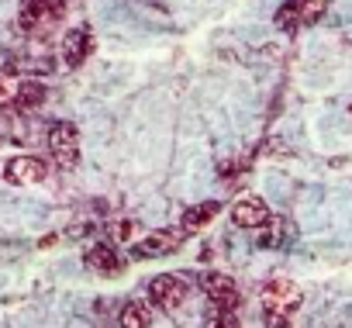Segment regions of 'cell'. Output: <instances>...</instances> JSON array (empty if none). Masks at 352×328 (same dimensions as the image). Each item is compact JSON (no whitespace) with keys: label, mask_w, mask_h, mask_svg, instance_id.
I'll return each mask as SVG.
<instances>
[{"label":"cell","mask_w":352,"mask_h":328,"mask_svg":"<svg viewBox=\"0 0 352 328\" xmlns=\"http://www.w3.org/2000/svg\"><path fill=\"white\" fill-rule=\"evenodd\" d=\"M14 97H18V83H14V76H11V69L0 76V107H8V104H14Z\"/></svg>","instance_id":"9a60e30c"},{"label":"cell","mask_w":352,"mask_h":328,"mask_svg":"<svg viewBox=\"0 0 352 328\" xmlns=\"http://www.w3.org/2000/svg\"><path fill=\"white\" fill-rule=\"evenodd\" d=\"M187 294H190L187 280H184V276H173V273L155 276V280H152V287H148L152 304H155V307H162V311H176V307H180V304L187 300Z\"/></svg>","instance_id":"3957f363"},{"label":"cell","mask_w":352,"mask_h":328,"mask_svg":"<svg viewBox=\"0 0 352 328\" xmlns=\"http://www.w3.org/2000/svg\"><path fill=\"white\" fill-rule=\"evenodd\" d=\"M287 232H290V225H287L283 218H270V221L259 228V245H270V249H276V245L287 239Z\"/></svg>","instance_id":"5bb4252c"},{"label":"cell","mask_w":352,"mask_h":328,"mask_svg":"<svg viewBox=\"0 0 352 328\" xmlns=\"http://www.w3.org/2000/svg\"><path fill=\"white\" fill-rule=\"evenodd\" d=\"M45 100V87L38 83V80H25V83H18V97H14V104L21 107V111H32V107H38Z\"/></svg>","instance_id":"4fadbf2b"},{"label":"cell","mask_w":352,"mask_h":328,"mask_svg":"<svg viewBox=\"0 0 352 328\" xmlns=\"http://www.w3.org/2000/svg\"><path fill=\"white\" fill-rule=\"evenodd\" d=\"M214 328H239V318H235V314H218Z\"/></svg>","instance_id":"2e32d148"},{"label":"cell","mask_w":352,"mask_h":328,"mask_svg":"<svg viewBox=\"0 0 352 328\" xmlns=\"http://www.w3.org/2000/svg\"><path fill=\"white\" fill-rule=\"evenodd\" d=\"M297 304H300V290H297L290 280H270V283L263 287V307H266V318H270L273 325L283 328L287 314H294Z\"/></svg>","instance_id":"6da1fadb"},{"label":"cell","mask_w":352,"mask_h":328,"mask_svg":"<svg viewBox=\"0 0 352 328\" xmlns=\"http://www.w3.org/2000/svg\"><path fill=\"white\" fill-rule=\"evenodd\" d=\"M201 287H204V294L211 297V304H214L218 314H235V307H239V290H235V280H232V276H225V273H208V276L201 280Z\"/></svg>","instance_id":"277c9868"},{"label":"cell","mask_w":352,"mask_h":328,"mask_svg":"<svg viewBox=\"0 0 352 328\" xmlns=\"http://www.w3.org/2000/svg\"><path fill=\"white\" fill-rule=\"evenodd\" d=\"M187 239V228H173V232H152L148 239H142L135 245V256L138 259H155V256H169L180 249V242Z\"/></svg>","instance_id":"52a82bcc"},{"label":"cell","mask_w":352,"mask_h":328,"mask_svg":"<svg viewBox=\"0 0 352 328\" xmlns=\"http://www.w3.org/2000/svg\"><path fill=\"white\" fill-rule=\"evenodd\" d=\"M218 211H221V204H218V201H201V204H194V208H187V211H184L180 228L197 232V228H204L208 221H214V218H218Z\"/></svg>","instance_id":"30bf717a"},{"label":"cell","mask_w":352,"mask_h":328,"mask_svg":"<svg viewBox=\"0 0 352 328\" xmlns=\"http://www.w3.org/2000/svg\"><path fill=\"white\" fill-rule=\"evenodd\" d=\"M49 173V166L38 159V155H18L4 166V180L8 184H18V187H28V184H42Z\"/></svg>","instance_id":"8992f818"},{"label":"cell","mask_w":352,"mask_h":328,"mask_svg":"<svg viewBox=\"0 0 352 328\" xmlns=\"http://www.w3.org/2000/svg\"><path fill=\"white\" fill-rule=\"evenodd\" d=\"M90 52H94V39H90V32L76 28V32H69V35H66V42H63V59H66L69 66L87 63V59H90Z\"/></svg>","instance_id":"9c48e42d"},{"label":"cell","mask_w":352,"mask_h":328,"mask_svg":"<svg viewBox=\"0 0 352 328\" xmlns=\"http://www.w3.org/2000/svg\"><path fill=\"white\" fill-rule=\"evenodd\" d=\"M87 266H90L94 273H118V270H121V256H118L111 245L97 242V245L87 249Z\"/></svg>","instance_id":"8fae6325"},{"label":"cell","mask_w":352,"mask_h":328,"mask_svg":"<svg viewBox=\"0 0 352 328\" xmlns=\"http://www.w3.org/2000/svg\"><path fill=\"white\" fill-rule=\"evenodd\" d=\"M49 152L52 159L59 162L63 170H73L76 166V159H80V135L69 121H56L49 128Z\"/></svg>","instance_id":"7a4b0ae2"},{"label":"cell","mask_w":352,"mask_h":328,"mask_svg":"<svg viewBox=\"0 0 352 328\" xmlns=\"http://www.w3.org/2000/svg\"><path fill=\"white\" fill-rule=\"evenodd\" d=\"M321 0H283V8L276 11V25L287 32H297L300 25H311L321 14Z\"/></svg>","instance_id":"5b68a950"},{"label":"cell","mask_w":352,"mask_h":328,"mask_svg":"<svg viewBox=\"0 0 352 328\" xmlns=\"http://www.w3.org/2000/svg\"><path fill=\"white\" fill-rule=\"evenodd\" d=\"M152 325V311L142 300H128L121 307V328H148Z\"/></svg>","instance_id":"7c38bea8"},{"label":"cell","mask_w":352,"mask_h":328,"mask_svg":"<svg viewBox=\"0 0 352 328\" xmlns=\"http://www.w3.org/2000/svg\"><path fill=\"white\" fill-rule=\"evenodd\" d=\"M232 218H235L239 228H252V232H259V228L270 221V208H266L259 197H242V201L232 208Z\"/></svg>","instance_id":"ba28073f"}]
</instances>
